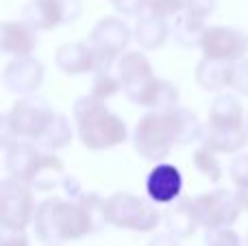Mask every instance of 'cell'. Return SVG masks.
<instances>
[{
  "label": "cell",
  "mask_w": 248,
  "mask_h": 246,
  "mask_svg": "<svg viewBox=\"0 0 248 246\" xmlns=\"http://www.w3.org/2000/svg\"><path fill=\"white\" fill-rule=\"evenodd\" d=\"M44 151L33 142H16L4 148V168L11 179L31 185L42 164Z\"/></svg>",
  "instance_id": "cell-14"
},
{
  "label": "cell",
  "mask_w": 248,
  "mask_h": 246,
  "mask_svg": "<svg viewBox=\"0 0 248 246\" xmlns=\"http://www.w3.org/2000/svg\"><path fill=\"white\" fill-rule=\"evenodd\" d=\"M248 144L246 129H220V126L205 124L201 138V146L209 148L211 153H224V155H237Z\"/></svg>",
  "instance_id": "cell-19"
},
{
  "label": "cell",
  "mask_w": 248,
  "mask_h": 246,
  "mask_svg": "<svg viewBox=\"0 0 248 246\" xmlns=\"http://www.w3.org/2000/svg\"><path fill=\"white\" fill-rule=\"evenodd\" d=\"M120 90H122V83L116 72V65H103V68H98L94 72L90 96H94V98H98V100H109Z\"/></svg>",
  "instance_id": "cell-26"
},
{
  "label": "cell",
  "mask_w": 248,
  "mask_h": 246,
  "mask_svg": "<svg viewBox=\"0 0 248 246\" xmlns=\"http://www.w3.org/2000/svg\"><path fill=\"white\" fill-rule=\"evenodd\" d=\"M70 142H72V124H70V120L63 113H55V118L46 126L44 135L39 138L37 146L46 153H55L70 146Z\"/></svg>",
  "instance_id": "cell-25"
},
{
  "label": "cell",
  "mask_w": 248,
  "mask_h": 246,
  "mask_svg": "<svg viewBox=\"0 0 248 246\" xmlns=\"http://www.w3.org/2000/svg\"><path fill=\"white\" fill-rule=\"evenodd\" d=\"M216 7H218V0H185V11L201 20L209 17L216 11Z\"/></svg>",
  "instance_id": "cell-32"
},
{
  "label": "cell",
  "mask_w": 248,
  "mask_h": 246,
  "mask_svg": "<svg viewBox=\"0 0 248 246\" xmlns=\"http://www.w3.org/2000/svg\"><path fill=\"white\" fill-rule=\"evenodd\" d=\"M229 177L237 190L248 187V153H237L229 164Z\"/></svg>",
  "instance_id": "cell-30"
},
{
  "label": "cell",
  "mask_w": 248,
  "mask_h": 246,
  "mask_svg": "<svg viewBox=\"0 0 248 246\" xmlns=\"http://www.w3.org/2000/svg\"><path fill=\"white\" fill-rule=\"evenodd\" d=\"M185 11V0H148L146 13H153L157 17H176Z\"/></svg>",
  "instance_id": "cell-28"
},
{
  "label": "cell",
  "mask_w": 248,
  "mask_h": 246,
  "mask_svg": "<svg viewBox=\"0 0 248 246\" xmlns=\"http://www.w3.org/2000/svg\"><path fill=\"white\" fill-rule=\"evenodd\" d=\"M113 9L122 15H144L146 13V4L148 0H111Z\"/></svg>",
  "instance_id": "cell-33"
},
{
  "label": "cell",
  "mask_w": 248,
  "mask_h": 246,
  "mask_svg": "<svg viewBox=\"0 0 248 246\" xmlns=\"http://www.w3.org/2000/svg\"><path fill=\"white\" fill-rule=\"evenodd\" d=\"M235 196H237V200H240L242 209H244V212H248V187H244V190H237Z\"/></svg>",
  "instance_id": "cell-36"
},
{
  "label": "cell",
  "mask_w": 248,
  "mask_h": 246,
  "mask_svg": "<svg viewBox=\"0 0 248 246\" xmlns=\"http://www.w3.org/2000/svg\"><path fill=\"white\" fill-rule=\"evenodd\" d=\"M131 37L133 33L122 17L105 15L94 24L87 42L94 48L98 63L103 68V65H116L124 52H128L126 48L131 44Z\"/></svg>",
  "instance_id": "cell-8"
},
{
  "label": "cell",
  "mask_w": 248,
  "mask_h": 246,
  "mask_svg": "<svg viewBox=\"0 0 248 246\" xmlns=\"http://www.w3.org/2000/svg\"><path fill=\"white\" fill-rule=\"evenodd\" d=\"M202 59L222 61V63H237L246 59L248 37L233 26H209L201 42Z\"/></svg>",
  "instance_id": "cell-10"
},
{
  "label": "cell",
  "mask_w": 248,
  "mask_h": 246,
  "mask_svg": "<svg viewBox=\"0 0 248 246\" xmlns=\"http://www.w3.org/2000/svg\"><path fill=\"white\" fill-rule=\"evenodd\" d=\"M107 222V199L96 192H83L77 199L50 196L37 205L33 229L39 242L59 246L98 233Z\"/></svg>",
  "instance_id": "cell-1"
},
{
  "label": "cell",
  "mask_w": 248,
  "mask_h": 246,
  "mask_svg": "<svg viewBox=\"0 0 248 246\" xmlns=\"http://www.w3.org/2000/svg\"><path fill=\"white\" fill-rule=\"evenodd\" d=\"M39 31H35L24 20H4L0 26V50L13 59L33 57L39 46Z\"/></svg>",
  "instance_id": "cell-15"
},
{
  "label": "cell",
  "mask_w": 248,
  "mask_h": 246,
  "mask_svg": "<svg viewBox=\"0 0 248 246\" xmlns=\"http://www.w3.org/2000/svg\"><path fill=\"white\" fill-rule=\"evenodd\" d=\"M244 246H248V233H246V240H244Z\"/></svg>",
  "instance_id": "cell-37"
},
{
  "label": "cell",
  "mask_w": 248,
  "mask_h": 246,
  "mask_svg": "<svg viewBox=\"0 0 248 246\" xmlns=\"http://www.w3.org/2000/svg\"><path fill=\"white\" fill-rule=\"evenodd\" d=\"M57 111H52L50 103L42 96H22L16 100L11 109L4 113L9 126H11L13 135L17 142H33L37 144L39 138L44 135L46 126L55 118Z\"/></svg>",
  "instance_id": "cell-5"
},
{
  "label": "cell",
  "mask_w": 248,
  "mask_h": 246,
  "mask_svg": "<svg viewBox=\"0 0 248 246\" xmlns=\"http://www.w3.org/2000/svg\"><path fill=\"white\" fill-rule=\"evenodd\" d=\"M55 65L68 77H78V74H94L100 68L98 57L90 42H70L61 44L57 48Z\"/></svg>",
  "instance_id": "cell-16"
},
{
  "label": "cell",
  "mask_w": 248,
  "mask_h": 246,
  "mask_svg": "<svg viewBox=\"0 0 248 246\" xmlns=\"http://www.w3.org/2000/svg\"><path fill=\"white\" fill-rule=\"evenodd\" d=\"M0 246H29V238L24 235V231H2Z\"/></svg>",
  "instance_id": "cell-34"
},
{
  "label": "cell",
  "mask_w": 248,
  "mask_h": 246,
  "mask_svg": "<svg viewBox=\"0 0 248 246\" xmlns=\"http://www.w3.org/2000/svg\"><path fill=\"white\" fill-rule=\"evenodd\" d=\"M192 161H194V168H196L205 179H209L211 183H218L220 179H222V174H224L222 164L218 161L216 153H211L209 148L198 146L196 151L192 153Z\"/></svg>",
  "instance_id": "cell-27"
},
{
  "label": "cell",
  "mask_w": 248,
  "mask_h": 246,
  "mask_svg": "<svg viewBox=\"0 0 248 246\" xmlns=\"http://www.w3.org/2000/svg\"><path fill=\"white\" fill-rule=\"evenodd\" d=\"M33 187L11 177L0 181V225L2 231H24L35 220Z\"/></svg>",
  "instance_id": "cell-6"
},
{
  "label": "cell",
  "mask_w": 248,
  "mask_h": 246,
  "mask_svg": "<svg viewBox=\"0 0 248 246\" xmlns=\"http://www.w3.org/2000/svg\"><path fill=\"white\" fill-rule=\"evenodd\" d=\"M2 83L11 94L33 96L44 83V63L35 57L11 59L2 70Z\"/></svg>",
  "instance_id": "cell-11"
},
{
  "label": "cell",
  "mask_w": 248,
  "mask_h": 246,
  "mask_svg": "<svg viewBox=\"0 0 248 246\" xmlns=\"http://www.w3.org/2000/svg\"><path fill=\"white\" fill-rule=\"evenodd\" d=\"M148 246H181V244H179V238L172 235L170 231H161V233H155L150 238Z\"/></svg>",
  "instance_id": "cell-35"
},
{
  "label": "cell",
  "mask_w": 248,
  "mask_h": 246,
  "mask_svg": "<svg viewBox=\"0 0 248 246\" xmlns=\"http://www.w3.org/2000/svg\"><path fill=\"white\" fill-rule=\"evenodd\" d=\"M116 72L120 77L122 92L126 94L128 100H133L150 81L155 78L153 65H150L148 57L140 50H128L118 59Z\"/></svg>",
  "instance_id": "cell-13"
},
{
  "label": "cell",
  "mask_w": 248,
  "mask_h": 246,
  "mask_svg": "<svg viewBox=\"0 0 248 246\" xmlns=\"http://www.w3.org/2000/svg\"><path fill=\"white\" fill-rule=\"evenodd\" d=\"M163 225H166V231H170V233L176 235L179 240L192 238L198 229L194 200L187 199V196H181L179 200L168 205L166 212H163Z\"/></svg>",
  "instance_id": "cell-18"
},
{
  "label": "cell",
  "mask_w": 248,
  "mask_h": 246,
  "mask_svg": "<svg viewBox=\"0 0 248 246\" xmlns=\"http://www.w3.org/2000/svg\"><path fill=\"white\" fill-rule=\"evenodd\" d=\"M163 220L157 205L131 192H116L107 199V222L116 229L150 233Z\"/></svg>",
  "instance_id": "cell-4"
},
{
  "label": "cell",
  "mask_w": 248,
  "mask_h": 246,
  "mask_svg": "<svg viewBox=\"0 0 248 246\" xmlns=\"http://www.w3.org/2000/svg\"><path fill=\"white\" fill-rule=\"evenodd\" d=\"M202 129L198 116L185 107L168 111H148L140 118L133 131V146L140 157L155 164L166 161L174 146L201 144Z\"/></svg>",
  "instance_id": "cell-2"
},
{
  "label": "cell",
  "mask_w": 248,
  "mask_h": 246,
  "mask_svg": "<svg viewBox=\"0 0 248 246\" xmlns=\"http://www.w3.org/2000/svg\"><path fill=\"white\" fill-rule=\"evenodd\" d=\"M81 144L90 151H109L128 139V126L118 113L94 96H81L72 109Z\"/></svg>",
  "instance_id": "cell-3"
},
{
  "label": "cell",
  "mask_w": 248,
  "mask_h": 246,
  "mask_svg": "<svg viewBox=\"0 0 248 246\" xmlns=\"http://www.w3.org/2000/svg\"><path fill=\"white\" fill-rule=\"evenodd\" d=\"M65 177H68V172H65L63 161H61L55 153L44 151L42 164H39V170H37V174H35L31 187H35V190H39V192H50V190H57V187L63 185Z\"/></svg>",
  "instance_id": "cell-24"
},
{
  "label": "cell",
  "mask_w": 248,
  "mask_h": 246,
  "mask_svg": "<svg viewBox=\"0 0 248 246\" xmlns=\"http://www.w3.org/2000/svg\"><path fill=\"white\" fill-rule=\"evenodd\" d=\"M246 131H248V113H246Z\"/></svg>",
  "instance_id": "cell-38"
},
{
  "label": "cell",
  "mask_w": 248,
  "mask_h": 246,
  "mask_svg": "<svg viewBox=\"0 0 248 246\" xmlns=\"http://www.w3.org/2000/svg\"><path fill=\"white\" fill-rule=\"evenodd\" d=\"M233 65L235 63H222V61L201 59L196 65V83L207 92H220L224 87H231L233 81Z\"/></svg>",
  "instance_id": "cell-22"
},
{
  "label": "cell",
  "mask_w": 248,
  "mask_h": 246,
  "mask_svg": "<svg viewBox=\"0 0 248 246\" xmlns=\"http://www.w3.org/2000/svg\"><path fill=\"white\" fill-rule=\"evenodd\" d=\"M194 212H196L198 227L205 231L220 229V227H233L242 214V205L235 192L224 187H216L211 192L194 196Z\"/></svg>",
  "instance_id": "cell-7"
},
{
  "label": "cell",
  "mask_w": 248,
  "mask_h": 246,
  "mask_svg": "<svg viewBox=\"0 0 248 246\" xmlns=\"http://www.w3.org/2000/svg\"><path fill=\"white\" fill-rule=\"evenodd\" d=\"M146 194L155 205H172L183 196V174L170 161L157 164L146 177Z\"/></svg>",
  "instance_id": "cell-12"
},
{
  "label": "cell",
  "mask_w": 248,
  "mask_h": 246,
  "mask_svg": "<svg viewBox=\"0 0 248 246\" xmlns=\"http://www.w3.org/2000/svg\"><path fill=\"white\" fill-rule=\"evenodd\" d=\"M207 29L209 26L205 24V20L192 15V13L183 11L181 15L174 17V22L170 24V35L174 37V42L183 48H201V42L205 37Z\"/></svg>",
  "instance_id": "cell-23"
},
{
  "label": "cell",
  "mask_w": 248,
  "mask_h": 246,
  "mask_svg": "<svg viewBox=\"0 0 248 246\" xmlns=\"http://www.w3.org/2000/svg\"><path fill=\"white\" fill-rule=\"evenodd\" d=\"M242 235L231 227H220L205 233V246H242Z\"/></svg>",
  "instance_id": "cell-29"
},
{
  "label": "cell",
  "mask_w": 248,
  "mask_h": 246,
  "mask_svg": "<svg viewBox=\"0 0 248 246\" xmlns=\"http://www.w3.org/2000/svg\"><path fill=\"white\" fill-rule=\"evenodd\" d=\"M207 124L220 129H246V116L240 100L231 94H220L209 107Z\"/></svg>",
  "instance_id": "cell-20"
},
{
  "label": "cell",
  "mask_w": 248,
  "mask_h": 246,
  "mask_svg": "<svg viewBox=\"0 0 248 246\" xmlns=\"http://www.w3.org/2000/svg\"><path fill=\"white\" fill-rule=\"evenodd\" d=\"M133 37H135V42L144 50H157L170 37V24L163 17H157L153 13H144V15L137 17Z\"/></svg>",
  "instance_id": "cell-21"
},
{
  "label": "cell",
  "mask_w": 248,
  "mask_h": 246,
  "mask_svg": "<svg viewBox=\"0 0 248 246\" xmlns=\"http://www.w3.org/2000/svg\"><path fill=\"white\" fill-rule=\"evenodd\" d=\"M231 87L237 92L240 96L248 98V57L242 61H237L233 65V81H231Z\"/></svg>",
  "instance_id": "cell-31"
},
{
  "label": "cell",
  "mask_w": 248,
  "mask_h": 246,
  "mask_svg": "<svg viewBox=\"0 0 248 246\" xmlns=\"http://www.w3.org/2000/svg\"><path fill=\"white\" fill-rule=\"evenodd\" d=\"M179 87L174 83L155 77L131 103L137 105V107L150 109V111H168V109L179 107Z\"/></svg>",
  "instance_id": "cell-17"
},
{
  "label": "cell",
  "mask_w": 248,
  "mask_h": 246,
  "mask_svg": "<svg viewBox=\"0 0 248 246\" xmlns=\"http://www.w3.org/2000/svg\"><path fill=\"white\" fill-rule=\"evenodd\" d=\"M81 13V0H29L22 9V20L35 31H52L77 22Z\"/></svg>",
  "instance_id": "cell-9"
}]
</instances>
